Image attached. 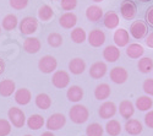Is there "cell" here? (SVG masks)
<instances>
[{
	"label": "cell",
	"instance_id": "6da1fadb",
	"mask_svg": "<svg viewBox=\"0 0 153 136\" xmlns=\"http://www.w3.org/2000/svg\"><path fill=\"white\" fill-rule=\"evenodd\" d=\"M69 117L71 119L72 123L75 124H83L88 120V117H90V112L88 109L82 106V104H75L69 112Z\"/></svg>",
	"mask_w": 153,
	"mask_h": 136
},
{
	"label": "cell",
	"instance_id": "7a4b0ae2",
	"mask_svg": "<svg viewBox=\"0 0 153 136\" xmlns=\"http://www.w3.org/2000/svg\"><path fill=\"white\" fill-rule=\"evenodd\" d=\"M7 117H9L10 123L15 128H22L27 123L26 115H25V113L17 107H11L7 112Z\"/></svg>",
	"mask_w": 153,
	"mask_h": 136
},
{
	"label": "cell",
	"instance_id": "3957f363",
	"mask_svg": "<svg viewBox=\"0 0 153 136\" xmlns=\"http://www.w3.org/2000/svg\"><path fill=\"white\" fill-rule=\"evenodd\" d=\"M56 68H58V61L52 55H44L43 58L39 59V63H38V69L43 74H52L56 70Z\"/></svg>",
	"mask_w": 153,
	"mask_h": 136
},
{
	"label": "cell",
	"instance_id": "277c9868",
	"mask_svg": "<svg viewBox=\"0 0 153 136\" xmlns=\"http://www.w3.org/2000/svg\"><path fill=\"white\" fill-rule=\"evenodd\" d=\"M19 28H20V32L25 36H31L33 34L37 28H38V21L37 19L34 17H31V16H27L22 19V21L20 22L19 25Z\"/></svg>",
	"mask_w": 153,
	"mask_h": 136
},
{
	"label": "cell",
	"instance_id": "5b68a950",
	"mask_svg": "<svg viewBox=\"0 0 153 136\" xmlns=\"http://www.w3.org/2000/svg\"><path fill=\"white\" fill-rule=\"evenodd\" d=\"M136 14H137V6L135 1H132V0H124L120 5V15L123 16V19L130 21L136 16Z\"/></svg>",
	"mask_w": 153,
	"mask_h": 136
},
{
	"label": "cell",
	"instance_id": "8992f818",
	"mask_svg": "<svg viewBox=\"0 0 153 136\" xmlns=\"http://www.w3.org/2000/svg\"><path fill=\"white\" fill-rule=\"evenodd\" d=\"M66 124V118L64 114L61 113H54L52 114L47 123H45V125H47V129L50 130V131H55V130H60L64 125Z\"/></svg>",
	"mask_w": 153,
	"mask_h": 136
},
{
	"label": "cell",
	"instance_id": "52a82bcc",
	"mask_svg": "<svg viewBox=\"0 0 153 136\" xmlns=\"http://www.w3.org/2000/svg\"><path fill=\"white\" fill-rule=\"evenodd\" d=\"M147 23L138 20V21H134L130 26V34L134 37L135 39H142L147 36Z\"/></svg>",
	"mask_w": 153,
	"mask_h": 136
},
{
	"label": "cell",
	"instance_id": "ba28073f",
	"mask_svg": "<svg viewBox=\"0 0 153 136\" xmlns=\"http://www.w3.org/2000/svg\"><path fill=\"white\" fill-rule=\"evenodd\" d=\"M52 83L54 87L56 88H66L70 83V75L69 72L64 70H58L54 72V75L52 77Z\"/></svg>",
	"mask_w": 153,
	"mask_h": 136
},
{
	"label": "cell",
	"instance_id": "9c48e42d",
	"mask_svg": "<svg viewBox=\"0 0 153 136\" xmlns=\"http://www.w3.org/2000/svg\"><path fill=\"white\" fill-rule=\"evenodd\" d=\"M109 76H110V80L114 82V83H117V85H123L126 82L127 77H129V74H127V71L121 68V66H115V68H113L110 70V74H109Z\"/></svg>",
	"mask_w": 153,
	"mask_h": 136
},
{
	"label": "cell",
	"instance_id": "30bf717a",
	"mask_svg": "<svg viewBox=\"0 0 153 136\" xmlns=\"http://www.w3.org/2000/svg\"><path fill=\"white\" fill-rule=\"evenodd\" d=\"M104 42H105V33L99 28H96V30L91 31L90 34H88V43H90V45H92L94 48L103 45Z\"/></svg>",
	"mask_w": 153,
	"mask_h": 136
},
{
	"label": "cell",
	"instance_id": "8fae6325",
	"mask_svg": "<svg viewBox=\"0 0 153 136\" xmlns=\"http://www.w3.org/2000/svg\"><path fill=\"white\" fill-rule=\"evenodd\" d=\"M113 39H114L115 45H118L119 48L127 47L130 43V34L125 28H119V30H117L115 32H114Z\"/></svg>",
	"mask_w": 153,
	"mask_h": 136
},
{
	"label": "cell",
	"instance_id": "7c38bea8",
	"mask_svg": "<svg viewBox=\"0 0 153 136\" xmlns=\"http://www.w3.org/2000/svg\"><path fill=\"white\" fill-rule=\"evenodd\" d=\"M117 106L114 102H104L99 107V110H98V114L102 119H110L115 115L117 113Z\"/></svg>",
	"mask_w": 153,
	"mask_h": 136
},
{
	"label": "cell",
	"instance_id": "4fadbf2b",
	"mask_svg": "<svg viewBox=\"0 0 153 136\" xmlns=\"http://www.w3.org/2000/svg\"><path fill=\"white\" fill-rule=\"evenodd\" d=\"M107 70H108V68L104 61H96L90 68V76L94 80L102 79L107 74Z\"/></svg>",
	"mask_w": 153,
	"mask_h": 136
},
{
	"label": "cell",
	"instance_id": "5bb4252c",
	"mask_svg": "<svg viewBox=\"0 0 153 136\" xmlns=\"http://www.w3.org/2000/svg\"><path fill=\"white\" fill-rule=\"evenodd\" d=\"M41 48H42V43L38 38H36V37H28V38H26L23 42V49H25V52L28 54L38 53L41 51Z\"/></svg>",
	"mask_w": 153,
	"mask_h": 136
},
{
	"label": "cell",
	"instance_id": "9a60e30c",
	"mask_svg": "<svg viewBox=\"0 0 153 136\" xmlns=\"http://www.w3.org/2000/svg\"><path fill=\"white\" fill-rule=\"evenodd\" d=\"M76 23H77V16L74 12L68 11L59 17V25L62 28H66V30L74 28L76 26Z\"/></svg>",
	"mask_w": 153,
	"mask_h": 136
},
{
	"label": "cell",
	"instance_id": "2e32d148",
	"mask_svg": "<svg viewBox=\"0 0 153 136\" xmlns=\"http://www.w3.org/2000/svg\"><path fill=\"white\" fill-rule=\"evenodd\" d=\"M103 58L108 63H115L120 58V48L118 45H108L103 51Z\"/></svg>",
	"mask_w": 153,
	"mask_h": 136
},
{
	"label": "cell",
	"instance_id": "e0dca14e",
	"mask_svg": "<svg viewBox=\"0 0 153 136\" xmlns=\"http://www.w3.org/2000/svg\"><path fill=\"white\" fill-rule=\"evenodd\" d=\"M118 110L124 119H131V117L135 114V106L131 101L125 100V101L120 102Z\"/></svg>",
	"mask_w": 153,
	"mask_h": 136
},
{
	"label": "cell",
	"instance_id": "ac0fdd59",
	"mask_svg": "<svg viewBox=\"0 0 153 136\" xmlns=\"http://www.w3.org/2000/svg\"><path fill=\"white\" fill-rule=\"evenodd\" d=\"M124 128H125V131L127 134L132 135V136H136L138 134H141L142 130H143V126L141 124V121L137 120V119H127Z\"/></svg>",
	"mask_w": 153,
	"mask_h": 136
},
{
	"label": "cell",
	"instance_id": "d6986e66",
	"mask_svg": "<svg viewBox=\"0 0 153 136\" xmlns=\"http://www.w3.org/2000/svg\"><path fill=\"white\" fill-rule=\"evenodd\" d=\"M86 17L91 22H98L103 17V10L98 5H91L86 10Z\"/></svg>",
	"mask_w": 153,
	"mask_h": 136
},
{
	"label": "cell",
	"instance_id": "ffe728a7",
	"mask_svg": "<svg viewBox=\"0 0 153 136\" xmlns=\"http://www.w3.org/2000/svg\"><path fill=\"white\" fill-rule=\"evenodd\" d=\"M69 70L74 75H81L86 70V63L81 58H75L69 63Z\"/></svg>",
	"mask_w": 153,
	"mask_h": 136
},
{
	"label": "cell",
	"instance_id": "44dd1931",
	"mask_svg": "<svg viewBox=\"0 0 153 136\" xmlns=\"http://www.w3.org/2000/svg\"><path fill=\"white\" fill-rule=\"evenodd\" d=\"M32 100V93L27 88H20L15 92V102L20 106H26Z\"/></svg>",
	"mask_w": 153,
	"mask_h": 136
},
{
	"label": "cell",
	"instance_id": "7402d4cb",
	"mask_svg": "<svg viewBox=\"0 0 153 136\" xmlns=\"http://www.w3.org/2000/svg\"><path fill=\"white\" fill-rule=\"evenodd\" d=\"M119 22H120V19H119V15L117 14V12L114 11H109L107 12V14L104 15L103 17V23L104 26L109 30H114L117 28L119 26Z\"/></svg>",
	"mask_w": 153,
	"mask_h": 136
},
{
	"label": "cell",
	"instance_id": "603a6c76",
	"mask_svg": "<svg viewBox=\"0 0 153 136\" xmlns=\"http://www.w3.org/2000/svg\"><path fill=\"white\" fill-rule=\"evenodd\" d=\"M145 53V49L138 43H131L126 47V55L131 59H140Z\"/></svg>",
	"mask_w": 153,
	"mask_h": 136
},
{
	"label": "cell",
	"instance_id": "cb8c5ba5",
	"mask_svg": "<svg viewBox=\"0 0 153 136\" xmlns=\"http://www.w3.org/2000/svg\"><path fill=\"white\" fill-rule=\"evenodd\" d=\"M16 90V85L15 82L10 80V79H5L3 81H0V94L3 97H9Z\"/></svg>",
	"mask_w": 153,
	"mask_h": 136
},
{
	"label": "cell",
	"instance_id": "d4e9b609",
	"mask_svg": "<svg viewBox=\"0 0 153 136\" xmlns=\"http://www.w3.org/2000/svg\"><path fill=\"white\" fill-rule=\"evenodd\" d=\"M111 88L108 83H99L94 90V97L98 101H104L110 96Z\"/></svg>",
	"mask_w": 153,
	"mask_h": 136
},
{
	"label": "cell",
	"instance_id": "484cf974",
	"mask_svg": "<svg viewBox=\"0 0 153 136\" xmlns=\"http://www.w3.org/2000/svg\"><path fill=\"white\" fill-rule=\"evenodd\" d=\"M66 97L70 102H74V103H77L80 102L82 98H83V90L80 87V86H71V87L66 92Z\"/></svg>",
	"mask_w": 153,
	"mask_h": 136
},
{
	"label": "cell",
	"instance_id": "4316f807",
	"mask_svg": "<svg viewBox=\"0 0 153 136\" xmlns=\"http://www.w3.org/2000/svg\"><path fill=\"white\" fill-rule=\"evenodd\" d=\"M152 106H153V100L148 94L138 97L136 100V103H135L136 109L141 110V112H147V110H149L152 108Z\"/></svg>",
	"mask_w": 153,
	"mask_h": 136
},
{
	"label": "cell",
	"instance_id": "83f0119b",
	"mask_svg": "<svg viewBox=\"0 0 153 136\" xmlns=\"http://www.w3.org/2000/svg\"><path fill=\"white\" fill-rule=\"evenodd\" d=\"M34 102H36V106L42 110H47L52 107V98H50L47 93H39L36 97Z\"/></svg>",
	"mask_w": 153,
	"mask_h": 136
},
{
	"label": "cell",
	"instance_id": "f1b7e54d",
	"mask_svg": "<svg viewBox=\"0 0 153 136\" xmlns=\"http://www.w3.org/2000/svg\"><path fill=\"white\" fill-rule=\"evenodd\" d=\"M44 125V118L39 114H32L27 119V126L31 130H39Z\"/></svg>",
	"mask_w": 153,
	"mask_h": 136
},
{
	"label": "cell",
	"instance_id": "f546056e",
	"mask_svg": "<svg viewBox=\"0 0 153 136\" xmlns=\"http://www.w3.org/2000/svg\"><path fill=\"white\" fill-rule=\"evenodd\" d=\"M137 68H138L140 72H142V74H148V72L153 71V59L149 56L141 58L137 63Z\"/></svg>",
	"mask_w": 153,
	"mask_h": 136
},
{
	"label": "cell",
	"instance_id": "4dcf8cb0",
	"mask_svg": "<svg viewBox=\"0 0 153 136\" xmlns=\"http://www.w3.org/2000/svg\"><path fill=\"white\" fill-rule=\"evenodd\" d=\"M19 25V20L16 17V15L14 14H9L3 19V23H1V27L5 31H12L17 27Z\"/></svg>",
	"mask_w": 153,
	"mask_h": 136
},
{
	"label": "cell",
	"instance_id": "1f68e13d",
	"mask_svg": "<svg viewBox=\"0 0 153 136\" xmlns=\"http://www.w3.org/2000/svg\"><path fill=\"white\" fill-rule=\"evenodd\" d=\"M70 37H71V41H72L74 43H76V44H82V43L86 41V38H87V34H86V31H85L83 28H81V27H75V28L71 31Z\"/></svg>",
	"mask_w": 153,
	"mask_h": 136
},
{
	"label": "cell",
	"instance_id": "d6a6232c",
	"mask_svg": "<svg viewBox=\"0 0 153 136\" xmlns=\"http://www.w3.org/2000/svg\"><path fill=\"white\" fill-rule=\"evenodd\" d=\"M54 16V10L50 7L49 5H42L38 9V19L43 22H47L49 20H52Z\"/></svg>",
	"mask_w": 153,
	"mask_h": 136
},
{
	"label": "cell",
	"instance_id": "836d02e7",
	"mask_svg": "<svg viewBox=\"0 0 153 136\" xmlns=\"http://www.w3.org/2000/svg\"><path fill=\"white\" fill-rule=\"evenodd\" d=\"M121 130H123L121 124L118 120H115V119H111L110 121L107 123V125H105V131L110 136H118V135H120Z\"/></svg>",
	"mask_w": 153,
	"mask_h": 136
},
{
	"label": "cell",
	"instance_id": "e575fe53",
	"mask_svg": "<svg viewBox=\"0 0 153 136\" xmlns=\"http://www.w3.org/2000/svg\"><path fill=\"white\" fill-rule=\"evenodd\" d=\"M103 132H104V129L98 123H92V124H90L86 128L87 136H103Z\"/></svg>",
	"mask_w": 153,
	"mask_h": 136
},
{
	"label": "cell",
	"instance_id": "d590c367",
	"mask_svg": "<svg viewBox=\"0 0 153 136\" xmlns=\"http://www.w3.org/2000/svg\"><path fill=\"white\" fill-rule=\"evenodd\" d=\"M48 44L50 47H53V48H58L62 44V37L61 34L56 33V32H52L49 36H48Z\"/></svg>",
	"mask_w": 153,
	"mask_h": 136
},
{
	"label": "cell",
	"instance_id": "8d00e7d4",
	"mask_svg": "<svg viewBox=\"0 0 153 136\" xmlns=\"http://www.w3.org/2000/svg\"><path fill=\"white\" fill-rule=\"evenodd\" d=\"M11 132V123L6 119H0V136H7Z\"/></svg>",
	"mask_w": 153,
	"mask_h": 136
},
{
	"label": "cell",
	"instance_id": "74e56055",
	"mask_svg": "<svg viewBox=\"0 0 153 136\" xmlns=\"http://www.w3.org/2000/svg\"><path fill=\"white\" fill-rule=\"evenodd\" d=\"M60 6L65 11H72L76 6H77V0H61Z\"/></svg>",
	"mask_w": 153,
	"mask_h": 136
},
{
	"label": "cell",
	"instance_id": "f35d334b",
	"mask_svg": "<svg viewBox=\"0 0 153 136\" xmlns=\"http://www.w3.org/2000/svg\"><path fill=\"white\" fill-rule=\"evenodd\" d=\"M28 5V0H10V6L15 10H23Z\"/></svg>",
	"mask_w": 153,
	"mask_h": 136
},
{
	"label": "cell",
	"instance_id": "ab89813d",
	"mask_svg": "<svg viewBox=\"0 0 153 136\" xmlns=\"http://www.w3.org/2000/svg\"><path fill=\"white\" fill-rule=\"evenodd\" d=\"M142 90L145 91L146 94L148 96H153V79H146L143 81V85H142Z\"/></svg>",
	"mask_w": 153,
	"mask_h": 136
},
{
	"label": "cell",
	"instance_id": "60d3db41",
	"mask_svg": "<svg viewBox=\"0 0 153 136\" xmlns=\"http://www.w3.org/2000/svg\"><path fill=\"white\" fill-rule=\"evenodd\" d=\"M145 124L149 129H153V110H149V112L145 115Z\"/></svg>",
	"mask_w": 153,
	"mask_h": 136
},
{
	"label": "cell",
	"instance_id": "b9f144b4",
	"mask_svg": "<svg viewBox=\"0 0 153 136\" xmlns=\"http://www.w3.org/2000/svg\"><path fill=\"white\" fill-rule=\"evenodd\" d=\"M146 22L151 27H153V6H151L146 12Z\"/></svg>",
	"mask_w": 153,
	"mask_h": 136
},
{
	"label": "cell",
	"instance_id": "7bdbcfd3",
	"mask_svg": "<svg viewBox=\"0 0 153 136\" xmlns=\"http://www.w3.org/2000/svg\"><path fill=\"white\" fill-rule=\"evenodd\" d=\"M146 45L147 47H149V48H153V32L152 33H149L147 37H146Z\"/></svg>",
	"mask_w": 153,
	"mask_h": 136
},
{
	"label": "cell",
	"instance_id": "ee69618b",
	"mask_svg": "<svg viewBox=\"0 0 153 136\" xmlns=\"http://www.w3.org/2000/svg\"><path fill=\"white\" fill-rule=\"evenodd\" d=\"M4 71H5V61L0 58V75H1Z\"/></svg>",
	"mask_w": 153,
	"mask_h": 136
},
{
	"label": "cell",
	"instance_id": "f6af8a7d",
	"mask_svg": "<svg viewBox=\"0 0 153 136\" xmlns=\"http://www.w3.org/2000/svg\"><path fill=\"white\" fill-rule=\"evenodd\" d=\"M41 136H55V135H54V134H53L52 131L49 130V131H45V132H43V134H42Z\"/></svg>",
	"mask_w": 153,
	"mask_h": 136
},
{
	"label": "cell",
	"instance_id": "bcb514c9",
	"mask_svg": "<svg viewBox=\"0 0 153 136\" xmlns=\"http://www.w3.org/2000/svg\"><path fill=\"white\" fill-rule=\"evenodd\" d=\"M92 1H94V3H100V1H103V0H92Z\"/></svg>",
	"mask_w": 153,
	"mask_h": 136
},
{
	"label": "cell",
	"instance_id": "7dc6e473",
	"mask_svg": "<svg viewBox=\"0 0 153 136\" xmlns=\"http://www.w3.org/2000/svg\"><path fill=\"white\" fill-rule=\"evenodd\" d=\"M0 34H1V26H0Z\"/></svg>",
	"mask_w": 153,
	"mask_h": 136
},
{
	"label": "cell",
	"instance_id": "c3c4849f",
	"mask_svg": "<svg viewBox=\"0 0 153 136\" xmlns=\"http://www.w3.org/2000/svg\"><path fill=\"white\" fill-rule=\"evenodd\" d=\"M141 1H149V0H141Z\"/></svg>",
	"mask_w": 153,
	"mask_h": 136
},
{
	"label": "cell",
	"instance_id": "681fc988",
	"mask_svg": "<svg viewBox=\"0 0 153 136\" xmlns=\"http://www.w3.org/2000/svg\"><path fill=\"white\" fill-rule=\"evenodd\" d=\"M25 136H32V135H25Z\"/></svg>",
	"mask_w": 153,
	"mask_h": 136
},
{
	"label": "cell",
	"instance_id": "f907efd6",
	"mask_svg": "<svg viewBox=\"0 0 153 136\" xmlns=\"http://www.w3.org/2000/svg\"><path fill=\"white\" fill-rule=\"evenodd\" d=\"M53 1H56V0H53Z\"/></svg>",
	"mask_w": 153,
	"mask_h": 136
}]
</instances>
